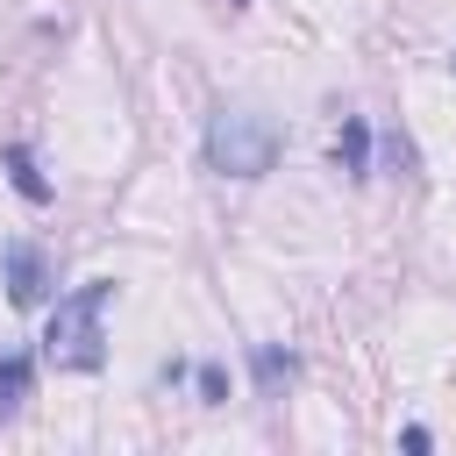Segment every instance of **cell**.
<instances>
[{
    "label": "cell",
    "mask_w": 456,
    "mask_h": 456,
    "mask_svg": "<svg viewBox=\"0 0 456 456\" xmlns=\"http://www.w3.org/2000/svg\"><path fill=\"white\" fill-rule=\"evenodd\" d=\"M292 378H299V356H292V349H271V342H264V349H256V385H264V399H278V392H285Z\"/></svg>",
    "instance_id": "8992f818"
},
{
    "label": "cell",
    "mask_w": 456,
    "mask_h": 456,
    "mask_svg": "<svg viewBox=\"0 0 456 456\" xmlns=\"http://www.w3.org/2000/svg\"><path fill=\"white\" fill-rule=\"evenodd\" d=\"M28 385H36V363H28V356H0V420H14V413H21Z\"/></svg>",
    "instance_id": "5b68a950"
},
{
    "label": "cell",
    "mask_w": 456,
    "mask_h": 456,
    "mask_svg": "<svg viewBox=\"0 0 456 456\" xmlns=\"http://www.w3.org/2000/svg\"><path fill=\"white\" fill-rule=\"evenodd\" d=\"M200 399H207V406L228 399V370H221V363H200Z\"/></svg>",
    "instance_id": "ba28073f"
},
{
    "label": "cell",
    "mask_w": 456,
    "mask_h": 456,
    "mask_svg": "<svg viewBox=\"0 0 456 456\" xmlns=\"http://www.w3.org/2000/svg\"><path fill=\"white\" fill-rule=\"evenodd\" d=\"M449 64H456V57H449Z\"/></svg>",
    "instance_id": "9c48e42d"
},
{
    "label": "cell",
    "mask_w": 456,
    "mask_h": 456,
    "mask_svg": "<svg viewBox=\"0 0 456 456\" xmlns=\"http://www.w3.org/2000/svg\"><path fill=\"white\" fill-rule=\"evenodd\" d=\"M7 299L14 306H43L50 299V256L36 242H7Z\"/></svg>",
    "instance_id": "3957f363"
},
{
    "label": "cell",
    "mask_w": 456,
    "mask_h": 456,
    "mask_svg": "<svg viewBox=\"0 0 456 456\" xmlns=\"http://www.w3.org/2000/svg\"><path fill=\"white\" fill-rule=\"evenodd\" d=\"M107 299H114V278H86L78 292L57 299L50 328H43V363L57 370H100L107 363Z\"/></svg>",
    "instance_id": "6da1fadb"
},
{
    "label": "cell",
    "mask_w": 456,
    "mask_h": 456,
    "mask_svg": "<svg viewBox=\"0 0 456 456\" xmlns=\"http://www.w3.org/2000/svg\"><path fill=\"white\" fill-rule=\"evenodd\" d=\"M207 164L221 178H264L278 164V121L256 107H214L207 121Z\"/></svg>",
    "instance_id": "7a4b0ae2"
},
{
    "label": "cell",
    "mask_w": 456,
    "mask_h": 456,
    "mask_svg": "<svg viewBox=\"0 0 456 456\" xmlns=\"http://www.w3.org/2000/svg\"><path fill=\"white\" fill-rule=\"evenodd\" d=\"M335 164H342L349 178L370 171V128H363V121H342V135H335Z\"/></svg>",
    "instance_id": "52a82bcc"
},
{
    "label": "cell",
    "mask_w": 456,
    "mask_h": 456,
    "mask_svg": "<svg viewBox=\"0 0 456 456\" xmlns=\"http://www.w3.org/2000/svg\"><path fill=\"white\" fill-rule=\"evenodd\" d=\"M7 178H14V192H21L28 207H43V200H50V178L36 171V157H28V142H7Z\"/></svg>",
    "instance_id": "277c9868"
}]
</instances>
